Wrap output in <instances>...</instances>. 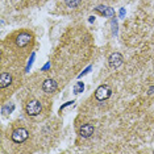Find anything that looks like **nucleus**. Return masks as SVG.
I'll return each instance as SVG.
<instances>
[{"label": "nucleus", "mask_w": 154, "mask_h": 154, "mask_svg": "<svg viewBox=\"0 0 154 154\" xmlns=\"http://www.w3.org/2000/svg\"><path fill=\"white\" fill-rule=\"evenodd\" d=\"M79 134L82 136L83 138H88L94 134V127L91 124H85L82 128L79 129Z\"/></svg>", "instance_id": "obj_7"}, {"label": "nucleus", "mask_w": 154, "mask_h": 154, "mask_svg": "<svg viewBox=\"0 0 154 154\" xmlns=\"http://www.w3.org/2000/svg\"><path fill=\"white\" fill-rule=\"evenodd\" d=\"M65 2H66V5H67L69 8H75V7H78L80 4L82 0H65Z\"/></svg>", "instance_id": "obj_10"}, {"label": "nucleus", "mask_w": 154, "mask_h": 154, "mask_svg": "<svg viewBox=\"0 0 154 154\" xmlns=\"http://www.w3.org/2000/svg\"><path fill=\"white\" fill-rule=\"evenodd\" d=\"M109 96H111V88L108 86H100L99 88L95 91V97L100 101L107 100Z\"/></svg>", "instance_id": "obj_3"}, {"label": "nucleus", "mask_w": 154, "mask_h": 154, "mask_svg": "<svg viewBox=\"0 0 154 154\" xmlns=\"http://www.w3.org/2000/svg\"><path fill=\"white\" fill-rule=\"evenodd\" d=\"M28 136H29V133H28L26 129H24V128L16 129V131L12 133V141L16 143H21L28 138Z\"/></svg>", "instance_id": "obj_2"}, {"label": "nucleus", "mask_w": 154, "mask_h": 154, "mask_svg": "<svg viewBox=\"0 0 154 154\" xmlns=\"http://www.w3.org/2000/svg\"><path fill=\"white\" fill-rule=\"evenodd\" d=\"M154 92V87H150V90H149V94H153Z\"/></svg>", "instance_id": "obj_13"}, {"label": "nucleus", "mask_w": 154, "mask_h": 154, "mask_svg": "<svg viewBox=\"0 0 154 154\" xmlns=\"http://www.w3.org/2000/svg\"><path fill=\"white\" fill-rule=\"evenodd\" d=\"M30 41H32V36H30L29 33H20L16 38V44H17V46H20V48L26 46Z\"/></svg>", "instance_id": "obj_4"}, {"label": "nucleus", "mask_w": 154, "mask_h": 154, "mask_svg": "<svg viewBox=\"0 0 154 154\" xmlns=\"http://www.w3.org/2000/svg\"><path fill=\"white\" fill-rule=\"evenodd\" d=\"M25 111L29 116H37L41 111H42V107H41V103L37 100H30L29 103L26 104Z\"/></svg>", "instance_id": "obj_1"}, {"label": "nucleus", "mask_w": 154, "mask_h": 154, "mask_svg": "<svg viewBox=\"0 0 154 154\" xmlns=\"http://www.w3.org/2000/svg\"><path fill=\"white\" fill-rule=\"evenodd\" d=\"M108 62H109V66L112 69H117L119 66L122 65V55L120 53H113L108 59Z\"/></svg>", "instance_id": "obj_5"}, {"label": "nucleus", "mask_w": 154, "mask_h": 154, "mask_svg": "<svg viewBox=\"0 0 154 154\" xmlns=\"http://www.w3.org/2000/svg\"><path fill=\"white\" fill-rule=\"evenodd\" d=\"M12 82V76L9 74H7V72H3L2 75H0V88H5V87H8L11 85Z\"/></svg>", "instance_id": "obj_8"}, {"label": "nucleus", "mask_w": 154, "mask_h": 154, "mask_svg": "<svg viewBox=\"0 0 154 154\" xmlns=\"http://www.w3.org/2000/svg\"><path fill=\"white\" fill-rule=\"evenodd\" d=\"M57 82L53 79H46L45 82L42 83V90L45 91V92L48 94H53L55 92V90H57Z\"/></svg>", "instance_id": "obj_6"}, {"label": "nucleus", "mask_w": 154, "mask_h": 154, "mask_svg": "<svg viewBox=\"0 0 154 154\" xmlns=\"http://www.w3.org/2000/svg\"><path fill=\"white\" fill-rule=\"evenodd\" d=\"M13 108H15V106H11V107H4L2 109V112L3 113H5V112H12L13 111Z\"/></svg>", "instance_id": "obj_12"}, {"label": "nucleus", "mask_w": 154, "mask_h": 154, "mask_svg": "<svg viewBox=\"0 0 154 154\" xmlns=\"http://www.w3.org/2000/svg\"><path fill=\"white\" fill-rule=\"evenodd\" d=\"M83 90H85V85H83V82H76V85L74 86V92L75 94H80V92H83Z\"/></svg>", "instance_id": "obj_11"}, {"label": "nucleus", "mask_w": 154, "mask_h": 154, "mask_svg": "<svg viewBox=\"0 0 154 154\" xmlns=\"http://www.w3.org/2000/svg\"><path fill=\"white\" fill-rule=\"evenodd\" d=\"M96 11L100 12V13H103L104 16H113V15H115L113 9H112V8H108V7H97Z\"/></svg>", "instance_id": "obj_9"}]
</instances>
